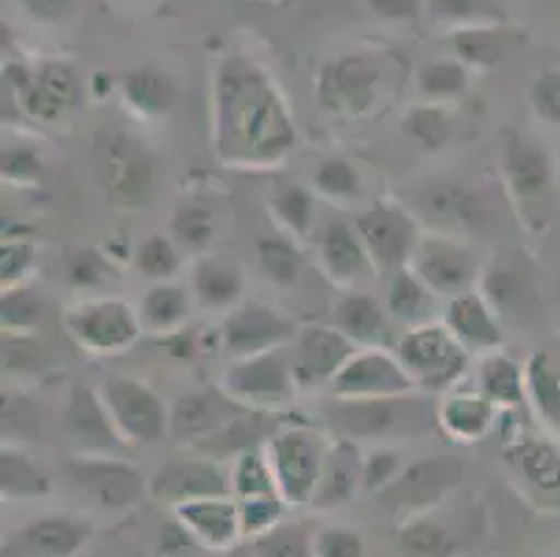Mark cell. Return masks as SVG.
<instances>
[{
  "label": "cell",
  "mask_w": 560,
  "mask_h": 557,
  "mask_svg": "<svg viewBox=\"0 0 560 557\" xmlns=\"http://www.w3.org/2000/svg\"><path fill=\"white\" fill-rule=\"evenodd\" d=\"M299 146L296 117L273 76L248 56H226L215 76L212 151L229 167L271 171Z\"/></svg>",
  "instance_id": "cell-1"
},
{
  "label": "cell",
  "mask_w": 560,
  "mask_h": 557,
  "mask_svg": "<svg viewBox=\"0 0 560 557\" xmlns=\"http://www.w3.org/2000/svg\"><path fill=\"white\" fill-rule=\"evenodd\" d=\"M430 393L376 398H335L327 405L329 427L354 443L388 441V438H419L430 423L438 427V407Z\"/></svg>",
  "instance_id": "cell-2"
},
{
  "label": "cell",
  "mask_w": 560,
  "mask_h": 557,
  "mask_svg": "<svg viewBox=\"0 0 560 557\" xmlns=\"http://www.w3.org/2000/svg\"><path fill=\"white\" fill-rule=\"evenodd\" d=\"M388 59L369 50L335 56L324 61L315 79V98L324 112L335 117H369L388 95Z\"/></svg>",
  "instance_id": "cell-3"
},
{
  "label": "cell",
  "mask_w": 560,
  "mask_h": 557,
  "mask_svg": "<svg viewBox=\"0 0 560 557\" xmlns=\"http://www.w3.org/2000/svg\"><path fill=\"white\" fill-rule=\"evenodd\" d=\"M401 365L412 376L416 387L430 396H446L463 382L471 368V351L457 340L444 321L407 326L396 344Z\"/></svg>",
  "instance_id": "cell-4"
},
{
  "label": "cell",
  "mask_w": 560,
  "mask_h": 557,
  "mask_svg": "<svg viewBox=\"0 0 560 557\" xmlns=\"http://www.w3.org/2000/svg\"><path fill=\"white\" fill-rule=\"evenodd\" d=\"M3 81L12 104L25 120L39 126L65 123L81 106V81L73 65L59 59L39 61V65H9Z\"/></svg>",
  "instance_id": "cell-5"
},
{
  "label": "cell",
  "mask_w": 560,
  "mask_h": 557,
  "mask_svg": "<svg viewBox=\"0 0 560 557\" xmlns=\"http://www.w3.org/2000/svg\"><path fill=\"white\" fill-rule=\"evenodd\" d=\"M95 167L106 201L120 209L145 207L156 182L149 142L126 129H106L95 140Z\"/></svg>",
  "instance_id": "cell-6"
},
{
  "label": "cell",
  "mask_w": 560,
  "mask_h": 557,
  "mask_svg": "<svg viewBox=\"0 0 560 557\" xmlns=\"http://www.w3.org/2000/svg\"><path fill=\"white\" fill-rule=\"evenodd\" d=\"M329 443L332 441H327L310 423H282L268 436L265 452L271 457L277 488L288 508L313 504Z\"/></svg>",
  "instance_id": "cell-7"
},
{
  "label": "cell",
  "mask_w": 560,
  "mask_h": 557,
  "mask_svg": "<svg viewBox=\"0 0 560 557\" xmlns=\"http://www.w3.org/2000/svg\"><path fill=\"white\" fill-rule=\"evenodd\" d=\"M65 479L81 499L106 513H129L149 494L151 479L117 454H75L62 466Z\"/></svg>",
  "instance_id": "cell-8"
},
{
  "label": "cell",
  "mask_w": 560,
  "mask_h": 557,
  "mask_svg": "<svg viewBox=\"0 0 560 557\" xmlns=\"http://www.w3.org/2000/svg\"><path fill=\"white\" fill-rule=\"evenodd\" d=\"M65 329L79 349L98 357L124 355L145 332L137 306L117 295H93L73 304L65 313Z\"/></svg>",
  "instance_id": "cell-9"
},
{
  "label": "cell",
  "mask_w": 560,
  "mask_h": 557,
  "mask_svg": "<svg viewBox=\"0 0 560 557\" xmlns=\"http://www.w3.org/2000/svg\"><path fill=\"white\" fill-rule=\"evenodd\" d=\"M221 387L252 410H282L296 398L299 385L290 360V346L232 360L221 376Z\"/></svg>",
  "instance_id": "cell-10"
},
{
  "label": "cell",
  "mask_w": 560,
  "mask_h": 557,
  "mask_svg": "<svg viewBox=\"0 0 560 557\" xmlns=\"http://www.w3.org/2000/svg\"><path fill=\"white\" fill-rule=\"evenodd\" d=\"M412 212L427 232L475 237L493 227L497 214L480 190L460 182H430L412 198Z\"/></svg>",
  "instance_id": "cell-11"
},
{
  "label": "cell",
  "mask_w": 560,
  "mask_h": 557,
  "mask_svg": "<svg viewBox=\"0 0 560 557\" xmlns=\"http://www.w3.org/2000/svg\"><path fill=\"white\" fill-rule=\"evenodd\" d=\"M98 391L129 446H154L171 436V407L149 382L129 374H109Z\"/></svg>",
  "instance_id": "cell-12"
},
{
  "label": "cell",
  "mask_w": 560,
  "mask_h": 557,
  "mask_svg": "<svg viewBox=\"0 0 560 557\" xmlns=\"http://www.w3.org/2000/svg\"><path fill=\"white\" fill-rule=\"evenodd\" d=\"M354 227L363 237L376 274L388 276L410 268L416 248L424 237V227L416 212L396 201H374L371 207H365Z\"/></svg>",
  "instance_id": "cell-13"
},
{
  "label": "cell",
  "mask_w": 560,
  "mask_h": 557,
  "mask_svg": "<svg viewBox=\"0 0 560 557\" xmlns=\"http://www.w3.org/2000/svg\"><path fill=\"white\" fill-rule=\"evenodd\" d=\"M410 270L438 299L450 301L455 295L480 288L486 263H482L480 252L471 248L466 240L441 232H424Z\"/></svg>",
  "instance_id": "cell-14"
},
{
  "label": "cell",
  "mask_w": 560,
  "mask_h": 557,
  "mask_svg": "<svg viewBox=\"0 0 560 557\" xmlns=\"http://www.w3.org/2000/svg\"><path fill=\"white\" fill-rule=\"evenodd\" d=\"M466 479V466L452 454H432L401 468L396 483L380 494L382 508H388L399 521L412 515L430 513L435 504L444 502L452 490L460 488Z\"/></svg>",
  "instance_id": "cell-15"
},
{
  "label": "cell",
  "mask_w": 560,
  "mask_h": 557,
  "mask_svg": "<svg viewBox=\"0 0 560 557\" xmlns=\"http://www.w3.org/2000/svg\"><path fill=\"white\" fill-rule=\"evenodd\" d=\"M296 335V321L279 313L277 306L265 301H243L232 313H226L221 326V346L232 360H241V357L290 346Z\"/></svg>",
  "instance_id": "cell-16"
},
{
  "label": "cell",
  "mask_w": 560,
  "mask_h": 557,
  "mask_svg": "<svg viewBox=\"0 0 560 557\" xmlns=\"http://www.w3.org/2000/svg\"><path fill=\"white\" fill-rule=\"evenodd\" d=\"M335 398H376V396H407L421 393L401 365L399 355L385 346L358 349L346 368L329 385Z\"/></svg>",
  "instance_id": "cell-17"
},
{
  "label": "cell",
  "mask_w": 560,
  "mask_h": 557,
  "mask_svg": "<svg viewBox=\"0 0 560 557\" xmlns=\"http://www.w3.org/2000/svg\"><path fill=\"white\" fill-rule=\"evenodd\" d=\"M149 497L167 508H179L196 499L232 497V468L201 452L192 457L171 460L151 477Z\"/></svg>",
  "instance_id": "cell-18"
},
{
  "label": "cell",
  "mask_w": 560,
  "mask_h": 557,
  "mask_svg": "<svg viewBox=\"0 0 560 557\" xmlns=\"http://www.w3.org/2000/svg\"><path fill=\"white\" fill-rule=\"evenodd\" d=\"M360 346L351 344L340 329L329 326H307L299 329L296 340L290 344V360L296 374L299 391H318L335 382Z\"/></svg>",
  "instance_id": "cell-19"
},
{
  "label": "cell",
  "mask_w": 560,
  "mask_h": 557,
  "mask_svg": "<svg viewBox=\"0 0 560 557\" xmlns=\"http://www.w3.org/2000/svg\"><path fill=\"white\" fill-rule=\"evenodd\" d=\"M62 432L79 449V454H117L129 443L124 441L101 391L73 382L62 407Z\"/></svg>",
  "instance_id": "cell-20"
},
{
  "label": "cell",
  "mask_w": 560,
  "mask_h": 557,
  "mask_svg": "<svg viewBox=\"0 0 560 557\" xmlns=\"http://www.w3.org/2000/svg\"><path fill=\"white\" fill-rule=\"evenodd\" d=\"M93 535V524L81 515L45 513L9 535L0 557H79Z\"/></svg>",
  "instance_id": "cell-21"
},
{
  "label": "cell",
  "mask_w": 560,
  "mask_h": 557,
  "mask_svg": "<svg viewBox=\"0 0 560 557\" xmlns=\"http://www.w3.org/2000/svg\"><path fill=\"white\" fill-rule=\"evenodd\" d=\"M313 240L315 252H318L320 270L338 288L354 290V285L363 282L365 276L376 274L374 263H371L363 237H360L354 223L329 218V221H324L315 229Z\"/></svg>",
  "instance_id": "cell-22"
},
{
  "label": "cell",
  "mask_w": 560,
  "mask_h": 557,
  "mask_svg": "<svg viewBox=\"0 0 560 557\" xmlns=\"http://www.w3.org/2000/svg\"><path fill=\"white\" fill-rule=\"evenodd\" d=\"M243 410H248V407L234 402L223 387H203V391L185 393V396L173 398L171 436L176 441L196 446L203 438L215 436L218 429L226 427Z\"/></svg>",
  "instance_id": "cell-23"
},
{
  "label": "cell",
  "mask_w": 560,
  "mask_h": 557,
  "mask_svg": "<svg viewBox=\"0 0 560 557\" xmlns=\"http://www.w3.org/2000/svg\"><path fill=\"white\" fill-rule=\"evenodd\" d=\"M444 321L450 326L452 335L466 346L471 355L486 357L491 351H499V346L505 344V329H502V318H499L497 306L488 301V295L480 288L468 290V293L455 295L446 301Z\"/></svg>",
  "instance_id": "cell-24"
},
{
  "label": "cell",
  "mask_w": 560,
  "mask_h": 557,
  "mask_svg": "<svg viewBox=\"0 0 560 557\" xmlns=\"http://www.w3.org/2000/svg\"><path fill=\"white\" fill-rule=\"evenodd\" d=\"M173 515L185 524L187 533L196 538L201 549L229 552L241 544V504L234 497H210L173 508Z\"/></svg>",
  "instance_id": "cell-25"
},
{
  "label": "cell",
  "mask_w": 560,
  "mask_h": 557,
  "mask_svg": "<svg viewBox=\"0 0 560 557\" xmlns=\"http://www.w3.org/2000/svg\"><path fill=\"white\" fill-rule=\"evenodd\" d=\"M363 460L365 452L360 449V443L346 441V438L329 443L318 490H315L310 508L338 510L358 497L363 490Z\"/></svg>",
  "instance_id": "cell-26"
},
{
  "label": "cell",
  "mask_w": 560,
  "mask_h": 557,
  "mask_svg": "<svg viewBox=\"0 0 560 557\" xmlns=\"http://www.w3.org/2000/svg\"><path fill=\"white\" fill-rule=\"evenodd\" d=\"M502 176L518 204L536 201L552 184V160L538 142L511 135L502 148Z\"/></svg>",
  "instance_id": "cell-27"
},
{
  "label": "cell",
  "mask_w": 560,
  "mask_h": 557,
  "mask_svg": "<svg viewBox=\"0 0 560 557\" xmlns=\"http://www.w3.org/2000/svg\"><path fill=\"white\" fill-rule=\"evenodd\" d=\"M190 290L196 306H201L207 313H232L234 306L243 304L246 276H243L241 265L232 263V259L203 254L192 263Z\"/></svg>",
  "instance_id": "cell-28"
},
{
  "label": "cell",
  "mask_w": 560,
  "mask_h": 557,
  "mask_svg": "<svg viewBox=\"0 0 560 557\" xmlns=\"http://www.w3.org/2000/svg\"><path fill=\"white\" fill-rule=\"evenodd\" d=\"M499 407L488 402L480 391H460L441 396L438 402V429L455 443H477L491 436L497 427Z\"/></svg>",
  "instance_id": "cell-29"
},
{
  "label": "cell",
  "mask_w": 560,
  "mask_h": 557,
  "mask_svg": "<svg viewBox=\"0 0 560 557\" xmlns=\"http://www.w3.org/2000/svg\"><path fill=\"white\" fill-rule=\"evenodd\" d=\"M332 326L343 332L351 344H358L360 349L385 346V337H388L390 329V313L388 306L380 304V299H374L371 293L346 290V295L332 310Z\"/></svg>",
  "instance_id": "cell-30"
},
{
  "label": "cell",
  "mask_w": 560,
  "mask_h": 557,
  "mask_svg": "<svg viewBox=\"0 0 560 557\" xmlns=\"http://www.w3.org/2000/svg\"><path fill=\"white\" fill-rule=\"evenodd\" d=\"M117 90H120V98L129 106L131 115L142 117V120L167 117L176 106V98H179L176 81L156 68L126 70L117 79Z\"/></svg>",
  "instance_id": "cell-31"
},
{
  "label": "cell",
  "mask_w": 560,
  "mask_h": 557,
  "mask_svg": "<svg viewBox=\"0 0 560 557\" xmlns=\"http://www.w3.org/2000/svg\"><path fill=\"white\" fill-rule=\"evenodd\" d=\"M192 306H196V299H192L190 285L182 282H154L145 293H142L140 313L142 329L151 332V335L167 337L173 332L185 329L187 321L192 315Z\"/></svg>",
  "instance_id": "cell-32"
},
{
  "label": "cell",
  "mask_w": 560,
  "mask_h": 557,
  "mask_svg": "<svg viewBox=\"0 0 560 557\" xmlns=\"http://www.w3.org/2000/svg\"><path fill=\"white\" fill-rule=\"evenodd\" d=\"M513 474L541 497H560V449L541 438H518L505 449Z\"/></svg>",
  "instance_id": "cell-33"
},
{
  "label": "cell",
  "mask_w": 560,
  "mask_h": 557,
  "mask_svg": "<svg viewBox=\"0 0 560 557\" xmlns=\"http://www.w3.org/2000/svg\"><path fill=\"white\" fill-rule=\"evenodd\" d=\"M54 490V479L32 454L20 446L0 449V497L3 502L43 499Z\"/></svg>",
  "instance_id": "cell-34"
},
{
  "label": "cell",
  "mask_w": 560,
  "mask_h": 557,
  "mask_svg": "<svg viewBox=\"0 0 560 557\" xmlns=\"http://www.w3.org/2000/svg\"><path fill=\"white\" fill-rule=\"evenodd\" d=\"M315 196L318 193L307 187V184L282 182L273 187L271 198H268V209H271V214L282 227V232H288L290 237L296 240H307L320 227Z\"/></svg>",
  "instance_id": "cell-35"
},
{
  "label": "cell",
  "mask_w": 560,
  "mask_h": 557,
  "mask_svg": "<svg viewBox=\"0 0 560 557\" xmlns=\"http://www.w3.org/2000/svg\"><path fill=\"white\" fill-rule=\"evenodd\" d=\"M477 391L488 402H493L499 410H513L527 396V374H524V365H518L513 357L502 355V351H491V355L480 357Z\"/></svg>",
  "instance_id": "cell-36"
},
{
  "label": "cell",
  "mask_w": 560,
  "mask_h": 557,
  "mask_svg": "<svg viewBox=\"0 0 560 557\" xmlns=\"http://www.w3.org/2000/svg\"><path fill=\"white\" fill-rule=\"evenodd\" d=\"M396 546L401 557H457L463 549L455 530L432 513L401 521V527L396 530Z\"/></svg>",
  "instance_id": "cell-37"
},
{
  "label": "cell",
  "mask_w": 560,
  "mask_h": 557,
  "mask_svg": "<svg viewBox=\"0 0 560 557\" xmlns=\"http://www.w3.org/2000/svg\"><path fill=\"white\" fill-rule=\"evenodd\" d=\"M452 54L468 70L497 68L513 50V34L505 25H475V28L452 31Z\"/></svg>",
  "instance_id": "cell-38"
},
{
  "label": "cell",
  "mask_w": 560,
  "mask_h": 557,
  "mask_svg": "<svg viewBox=\"0 0 560 557\" xmlns=\"http://www.w3.org/2000/svg\"><path fill=\"white\" fill-rule=\"evenodd\" d=\"M385 306H388L390 318L401 321L407 326L430 324L432 315H435L438 295L410 268H405L390 276Z\"/></svg>",
  "instance_id": "cell-39"
},
{
  "label": "cell",
  "mask_w": 560,
  "mask_h": 557,
  "mask_svg": "<svg viewBox=\"0 0 560 557\" xmlns=\"http://www.w3.org/2000/svg\"><path fill=\"white\" fill-rule=\"evenodd\" d=\"M257 265L271 285L293 288L302 279L304 254L296 237H290L288 232H271L257 240Z\"/></svg>",
  "instance_id": "cell-40"
},
{
  "label": "cell",
  "mask_w": 560,
  "mask_h": 557,
  "mask_svg": "<svg viewBox=\"0 0 560 557\" xmlns=\"http://www.w3.org/2000/svg\"><path fill=\"white\" fill-rule=\"evenodd\" d=\"M0 436L3 446L37 443L43 436V410L28 393L3 391L0 393Z\"/></svg>",
  "instance_id": "cell-41"
},
{
  "label": "cell",
  "mask_w": 560,
  "mask_h": 557,
  "mask_svg": "<svg viewBox=\"0 0 560 557\" xmlns=\"http://www.w3.org/2000/svg\"><path fill=\"white\" fill-rule=\"evenodd\" d=\"M310 187L318 193L320 198H329L335 204H358L363 201V173L358 171V165L349 160V156H340L332 153L327 160H320L315 165L313 178H310Z\"/></svg>",
  "instance_id": "cell-42"
},
{
  "label": "cell",
  "mask_w": 560,
  "mask_h": 557,
  "mask_svg": "<svg viewBox=\"0 0 560 557\" xmlns=\"http://www.w3.org/2000/svg\"><path fill=\"white\" fill-rule=\"evenodd\" d=\"M405 135L410 137L416 146L421 148V151H444V148L452 146V140H455V115H452L450 109H446V104H419L412 106L410 112L405 115Z\"/></svg>",
  "instance_id": "cell-43"
},
{
  "label": "cell",
  "mask_w": 560,
  "mask_h": 557,
  "mask_svg": "<svg viewBox=\"0 0 560 557\" xmlns=\"http://www.w3.org/2000/svg\"><path fill=\"white\" fill-rule=\"evenodd\" d=\"M471 84V70L460 59H432L416 70V90L427 104H450Z\"/></svg>",
  "instance_id": "cell-44"
},
{
  "label": "cell",
  "mask_w": 560,
  "mask_h": 557,
  "mask_svg": "<svg viewBox=\"0 0 560 557\" xmlns=\"http://www.w3.org/2000/svg\"><path fill=\"white\" fill-rule=\"evenodd\" d=\"M171 237L185 254L203 257L215 240V212L203 201H185L171 214Z\"/></svg>",
  "instance_id": "cell-45"
},
{
  "label": "cell",
  "mask_w": 560,
  "mask_h": 557,
  "mask_svg": "<svg viewBox=\"0 0 560 557\" xmlns=\"http://www.w3.org/2000/svg\"><path fill=\"white\" fill-rule=\"evenodd\" d=\"M524 374H527V396L538 418L560 432V371L547 355H533L524 365Z\"/></svg>",
  "instance_id": "cell-46"
},
{
  "label": "cell",
  "mask_w": 560,
  "mask_h": 557,
  "mask_svg": "<svg viewBox=\"0 0 560 557\" xmlns=\"http://www.w3.org/2000/svg\"><path fill=\"white\" fill-rule=\"evenodd\" d=\"M271 494H279L277 477H273L271 457L265 452V443H259V446H252L232 463V497L254 499L271 497Z\"/></svg>",
  "instance_id": "cell-47"
},
{
  "label": "cell",
  "mask_w": 560,
  "mask_h": 557,
  "mask_svg": "<svg viewBox=\"0 0 560 557\" xmlns=\"http://www.w3.org/2000/svg\"><path fill=\"white\" fill-rule=\"evenodd\" d=\"M135 265L151 282H173L185 268V252L171 234H149L137 245Z\"/></svg>",
  "instance_id": "cell-48"
},
{
  "label": "cell",
  "mask_w": 560,
  "mask_h": 557,
  "mask_svg": "<svg viewBox=\"0 0 560 557\" xmlns=\"http://www.w3.org/2000/svg\"><path fill=\"white\" fill-rule=\"evenodd\" d=\"M65 279H68L70 290L104 295V290L117 279V270L109 254L95 252V248H75L65 259Z\"/></svg>",
  "instance_id": "cell-49"
},
{
  "label": "cell",
  "mask_w": 560,
  "mask_h": 557,
  "mask_svg": "<svg viewBox=\"0 0 560 557\" xmlns=\"http://www.w3.org/2000/svg\"><path fill=\"white\" fill-rule=\"evenodd\" d=\"M435 23L450 28H475V25H505L508 14L499 0H430Z\"/></svg>",
  "instance_id": "cell-50"
},
{
  "label": "cell",
  "mask_w": 560,
  "mask_h": 557,
  "mask_svg": "<svg viewBox=\"0 0 560 557\" xmlns=\"http://www.w3.org/2000/svg\"><path fill=\"white\" fill-rule=\"evenodd\" d=\"M0 321L3 332L14 335H37L45 321V301L32 285L7 288L0 295Z\"/></svg>",
  "instance_id": "cell-51"
},
{
  "label": "cell",
  "mask_w": 560,
  "mask_h": 557,
  "mask_svg": "<svg viewBox=\"0 0 560 557\" xmlns=\"http://www.w3.org/2000/svg\"><path fill=\"white\" fill-rule=\"evenodd\" d=\"M315 533L299 521V524H277L265 535L252 541L248 557H315Z\"/></svg>",
  "instance_id": "cell-52"
},
{
  "label": "cell",
  "mask_w": 560,
  "mask_h": 557,
  "mask_svg": "<svg viewBox=\"0 0 560 557\" xmlns=\"http://www.w3.org/2000/svg\"><path fill=\"white\" fill-rule=\"evenodd\" d=\"M50 368V351L37 335L3 332V374L39 376Z\"/></svg>",
  "instance_id": "cell-53"
},
{
  "label": "cell",
  "mask_w": 560,
  "mask_h": 557,
  "mask_svg": "<svg viewBox=\"0 0 560 557\" xmlns=\"http://www.w3.org/2000/svg\"><path fill=\"white\" fill-rule=\"evenodd\" d=\"M0 176L14 187H34V184L43 182L45 162L37 148L23 146V142L7 146L0 153Z\"/></svg>",
  "instance_id": "cell-54"
},
{
  "label": "cell",
  "mask_w": 560,
  "mask_h": 557,
  "mask_svg": "<svg viewBox=\"0 0 560 557\" xmlns=\"http://www.w3.org/2000/svg\"><path fill=\"white\" fill-rule=\"evenodd\" d=\"M241 504V524H243V538L254 541L259 535H265L268 530H273L277 524H282L284 519V499L279 494L271 497H254V499H237Z\"/></svg>",
  "instance_id": "cell-55"
},
{
  "label": "cell",
  "mask_w": 560,
  "mask_h": 557,
  "mask_svg": "<svg viewBox=\"0 0 560 557\" xmlns=\"http://www.w3.org/2000/svg\"><path fill=\"white\" fill-rule=\"evenodd\" d=\"M401 468H405V463H401V454L396 452V449H369L363 460V490L371 494V497H380V494H385V490L396 483Z\"/></svg>",
  "instance_id": "cell-56"
},
{
  "label": "cell",
  "mask_w": 560,
  "mask_h": 557,
  "mask_svg": "<svg viewBox=\"0 0 560 557\" xmlns=\"http://www.w3.org/2000/svg\"><path fill=\"white\" fill-rule=\"evenodd\" d=\"M37 265V245L25 237H9L0 245V282L3 290L25 285V276Z\"/></svg>",
  "instance_id": "cell-57"
},
{
  "label": "cell",
  "mask_w": 560,
  "mask_h": 557,
  "mask_svg": "<svg viewBox=\"0 0 560 557\" xmlns=\"http://www.w3.org/2000/svg\"><path fill=\"white\" fill-rule=\"evenodd\" d=\"M315 557H365V538L354 527L329 524L315 530Z\"/></svg>",
  "instance_id": "cell-58"
},
{
  "label": "cell",
  "mask_w": 560,
  "mask_h": 557,
  "mask_svg": "<svg viewBox=\"0 0 560 557\" xmlns=\"http://www.w3.org/2000/svg\"><path fill=\"white\" fill-rule=\"evenodd\" d=\"M529 104L547 123H560V73H541L529 86Z\"/></svg>",
  "instance_id": "cell-59"
},
{
  "label": "cell",
  "mask_w": 560,
  "mask_h": 557,
  "mask_svg": "<svg viewBox=\"0 0 560 557\" xmlns=\"http://www.w3.org/2000/svg\"><path fill=\"white\" fill-rule=\"evenodd\" d=\"M156 546H160V555L182 557V555H187V552H190V546H198V544H196V538L187 533L185 524H182V521L173 515L171 524H165V527L160 530Z\"/></svg>",
  "instance_id": "cell-60"
},
{
  "label": "cell",
  "mask_w": 560,
  "mask_h": 557,
  "mask_svg": "<svg viewBox=\"0 0 560 557\" xmlns=\"http://www.w3.org/2000/svg\"><path fill=\"white\" fill-rule=\"evenodd\" d=\"M20 3L39 23H62L75 12V0H20Z\"/></svg>",
  "instance_id": "cell-61"
},
{
  "label": "cell",
  "mask_w": 560,
  "mask_h": 557,
  "mask_svg": "<svg viewBox=\"0 0 560 557\" xmlns=\"http://www.w3.org/2000/svg\"><path fill=\"white\" fill-rule=\"evenodd\" d=\"M369 9L380 20L401 23V20H416L421 12V0H369Z\"/></svg>",
  "instance_id": "cell-62"
}]
</instances>
